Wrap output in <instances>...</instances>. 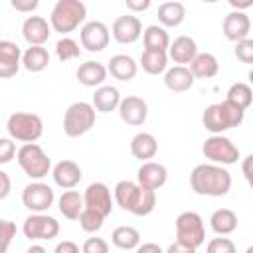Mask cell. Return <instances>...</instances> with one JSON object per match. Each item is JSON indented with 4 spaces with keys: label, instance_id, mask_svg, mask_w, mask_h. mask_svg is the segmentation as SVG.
<instances>
[{
    "label": "cell",
    "instance_id": "1",
    "mask_svg": "<svg viewBox=\"0 0 253 253\" xmlns=\"http://www.w3.org/2000/svg\"><path fill=\"white\" fill-rule=\"evenodd\" d=\"M190 188L198 196L219 198L231 190V174L225 166L204 162L198 164L190 174Z\"/></svg>",
    "mask_w": 253,
    "mask_h": 253
},
{
    "label": "cell",
    "instance_id": "2",
    "mask_svg": "<svg viewBox=\"0 0 253 253\" xmlns=\"http://www.w3.org/2000/svg\"><path fill=\"white\" fill-rule=\"evenodd\" d=\"M113 198L121 210L132 215H138V217L152 213L156 208V192L142 188L138 182H132V180L117 182L113 190Z\"/></svg>",
    "mask_w": 253,
    "mask_h": 253
},
{
    "label": "cell",
    "instance_id": "3",
    "mask_svg": "<svg viewBox=\"0 0 253 253\" xmlns=\"http://www.w3.org/2000/svg\"><path fill=\"white\" fill-rule=\"evenodd\" d=\"M243 119H245V111L239 109L237 105L229 103L227 99L221 103L208 105L202 115L204 128L211 134H223L225 130L239 126L243 123Z\"/></svg>",
    "mask_w": 253,
    "mask_h": 253
},
{
    "label": "cell",
    "instance_id": "4",
    "mask_svg": "<svg viewBox=\"0 0 253 253\" xmlns=\"http://www.w3.org/2000/svg\"><path fill=\"white\" fill-rule=\"evenodd\" d=\"M87 6L81 0H57L49 14L51 30L61 34L63 38L85 24Z\"/></svg>",
    "mask_w": 253,
    "mask_h": 253
},
{
    "label": "cell",
    "instance_id": "5",
    "mask_svg": "<svg viewBox=\"0 0 253 253\" xmlns=\"http://www.w3.org/2000/svg\"><path fill=\"white\" fill-rule=\"evenodd\" d=\"M6 130H8L10 138H14L18 142H24V144H30V142H36V140L42 138V134H43V121L36 113L16 111V113H12L8 117Z\"/></svg>",
    "mask_w": 253,
    "mask_h": 253
},
{
    "label": "cell",
    "instance_id": "6",
    "mask_svg": "<svg viewBox=\"0 0 253 253\" xmlns=\"http://www.w3.org/2000/svg\"><path fill=\"white\" fill-rule=\"evenodd\" d=\"M95 113L97 111H95L93 103H87V101L71 103L63 115V132L69 138H77V136L87 134L95 126V119H97Z\"/></svg>",
    "mask_w": 253,
    "mask_h": 253
},
{
    "label": "cell",
    "instance_id": "7",
    "mask_svg": "<svg viewBox=\"0 0 253 253\" xmlns=\"http://www.w3.org/2000/svg\"><path fill=\"white\" fill-rule=\"evenodd\" d=\"M16 160H18L22 172H24L28 178H32L34 182L45 178V176L53 170V168H51V160H49V156L45 154V150H43L38 142L22 144V146L18 148Z\"/></svg>",
    "mask_w": 253,
    "mask_h": 253
},
{
    "label": "cell",
    "instance_id": "8",
    "mask_svg": "<svg viewBox=\"0 0 253 253\" xmlns=\"http://www.w3.org/2000/svg\"><path fill=\"white\" fill-rule=\"evenodd\" d=\"M174 227H176V241H180L188 247H194V249L204 245L206 225H204V217L198 211L188 210V211L178 213V217L174 221Z\"/></svg>",
    "mask_w": 253,
    "mask_h": 253
},
{
    "label": "cell",
    "instance_id": "9",
    "mask_svg": "<svg viewBox=\"0 0 253 253\" xmlns=\"http://www.w3.org/2000/svg\"><path fill=\"white\" fill-rule=\"evenodd\" d=\"M202 152L211 164H219V166H229L239 160V148L223 134L208 136L202 144Z\"/></svg>",
    "mask_w": 253,
    "mask_h": 253
},
{
    "label": "cell",
    "instance_id": "10",
    "mask_svg": "<svg viewBox=\"0 0 253 253\" xmlns=\"http://www.w3.org/2000/svg\"><path fill=\"white\" fill-rule=\"evenodd\" d=\"M22 233L30 241H49L59 233V221L47 213H32L24 219Z\"/></svg>",
    "mask_w": 253,
    "mask_h": 253
},
{
    "label": "cell",
    "instance_id": "11",
    "mask_svg": "<svg viewBox=\"0 0 253 253\" xmlns=\"http://www.w3.org/2000/svg\"><path fill=\"white\" fill-rule=\"evenodd\" d=\"M53 200H55V194H53L51 186H47L42 180L30 182L22 190V204L32 213H45L53 206Z\"/></svg>",
    "mask_w": 253,
    "mask_h": 253
},
{
    "label": "cell",
    "instance_id": "12",
    "mask_svg": "<svg viewBox=\"0 0 253 253\" xmlns=\"http://www.w3.org/2000/svg\"><path fill=\"white\" fill-rule=\"evenodd\" d=\"M79 40H81V47H85L87 51L95 53V51H103L109 45L111 40V30L107 28L105 22L101 20H89L81 26L79 30Z\"/></svg>",
    "mask_w": 253,
    "mask_h": 253
},
{
    "label": "cell",
    "instance_id": "13",
    "mask_svg": "<svg viewBox=\"0 0 253 253\" xmlns=\"http://www.w3.org/2000/svg\"><path fill=\"white\" fill-rule=\"evenodd\" d=\"M83 202H85V208L87 210H93L101 215H111L113 211V204H115V198L111 196V190L107 184L103 182H93L85 188L83 192Z\"/></svg>",
    "mask_w": 253,
    "mask_h": 253
},
{
    "label": "cell",
    "instance_id": "14",
    "mask_svg": "<svg viewBox=\"0 0 253 253\" xmlns=\"http://www.w3.org/2000/svg\"><path fill=\"white\" fill-rule=\"evenodd\" d=\"M142 22L138 20V16L134 14H125V16H119L113 26H111V36L117 43H134L140 36H142Z\"/></svg>",
    "mask_w": 253,
    "mask_h": 253
},
{
    "label": "cell",
    "instance_id": "15",
    "mask_svg": "<svg viewBox=\"0 0 253 253\" xmlns=\"http://www.w3.org/2000/svg\"><path fill=\"white\" fill-rule=\"evenodd\" d=\"M119 117L130 126H140L148 119V105L138 95H126L119 105Z\"/></svg>",
    "mask_w": 253,
    "mask_h": 253
},
{
    "label": "cell",
    "instance_id": "16",
    "mask_svg": "<svg viewBox=\"0 0 253 253\" xmlns=\"http://www.w3.org/2000/svg\"><path fill=\"white\" fill-rule=\"evenodd\" d=\"M166 180H168V170L160 162L148 160V162H142L140 168L136 170V182L142 188H148L152 192L160 190L166 184Z\"/></svg>",
    "mask_w": 253,
    "mask_h": 253
},
{
    "label": "cell",
    "instance_id": "17",
    "mask_svg": "<svg viewBox=\"0 0 253 253\" xmlns=\"http://www.w3.org/2000/svg\"><path fill=\"white\" fill-rule=\"evenodd\" d=\"M221 30H223L225 40L237 43V42L249 38V32H251V20H249V16H247L245 12H235V10H231V12L223 18Z\"/></svg>",
    "mask_w": 253,
    "mask_h": 253
},
{
    "label": "cell",
    "instance_id": "18",
    "mask_svg": "<svg viewBox=\"0 0 253 253\" xmlns=\"http://www.w3.org/2000/svg\"><path fill=\"white\" fill-rule=\"evenodd\" d=\"M22 55L24 51L10 40L0 42V77L10 79L14 77L22 67Z\"/></svg>",
    "mask_w": 253,
    "mask_h": 253
},
{
    "label": "cell",
    "instance_id": "19",
    "mask_svg": "<svg viewBox=\"0 0 253 253\" xmlns=\"http://www.w3.org/2000/svg\"><path fill=\"white\" fill-rule=\"evenodd\" d=\"M22 36L30 45H43L51 36V24L43 16H28L22 24Z\"/></svg>",
    "mask_w": 253,
    "mask_h": 253
},
{
    "label": "cell",
    "instance_id": "20",
    "mask_svg": "<svg viewBox=\"0 0 253 253\" xmlns=\"http://www.w3.org/2000/svg\"><path fill=\"white\" fill-rule=\"evenodd\" d=\"M51 176H53L55 186H59V188H63V190H73V188L81 182L83 172H81V168H79L77 162L65 158V160H59V162L53 166Z\"/></svg>",
    "mask_w": 253,
    "mask_h": 253
},
{
    "label": "cell",
    "instance_id": "21",
    "mask_svg": "<svg viewBox=\"0 0 253 253\" xmlns=\"http://www.w3.org/2000/svg\"><path fill=\"white\" fill-rule=\"evenodd\" d=\"M198 53H200V51H198V43H196V40L190 38V36H178V38L170 43V47H168V57H170L176 65H188V67H190V63L196 59Z\"/></svg>",
    "mask_w": 253,
    "mask_h": 253
},
{
    "label": "cell",
    "instance_id": "22",
    "mask_svg": "<svg viewBox=\"0 0 253 253\" xmlns=\"http://www.w3.org/2000/svg\"><path fill=\"white\" fill-rule=\"evenodd\" d=\"M107 75H109L107 65L101 63V61H93V59L83 61L77 67V71H75V77H77V81L81 85H85V87H97V89L103 87Z\"/></svg>",
    "mask_w": 253,
    "mask_h": 253
},
{
    "label": "cell",
    "instance_id": "23",
    "mask_svg": "<svg viewBox=\"0 0 253 253\" xmlns=\"http://www.w3.org/2000/svg\"><path fill=\"white\" fill-rule=\"evenodd\" d=\"M107 69H109V75L117 81H132L138 73V63L126 53H117L109 59Z\"/></svg>",
    "mask_w": 253,
    "mask_h": 253
},
{
    "label": "cell",
    "instance_id": "24",
    "mask_svg": "<svg viewBox=\"0 0 253 253\" xmlns=\"http://www.w3.org/2000/svg\"><path fill=\"white\" fill-rule=\"evenodd\" d=\"M194 81L196 77L188 65H174V67H168V71L164 73V85L174 93L190 91L194 87Z\"/></svg>",
    "mask_w": 253,
    "mask_h": 253
},
{
    "label": "cell",
    "instance_id": "25",
    "mask_svg": "<svg viewBox=\"0 0 253 253\" xmlns=\"http://www.w3.org/2000/svg\"><path fill=\"white\" fill-rule=\"evenodd\" d=\"M156 152H158V140L154 134L142 130L130 138V154L140 162H148L150 158L156 156Z\"/></svg>",
    "mask_w": 253,
    "mask_h": 253
},
{
    "label": "cell",
    "instance_id": "26",
    "mask_svg": "<svg viewBox=\"0 0 253 253\" xmlns=\"http://www.w3.org/2000/svg\"><path fill=\"white\" fill-rule=\"evenodd\" d=\"M121 101H123V97H121L119 89H117V87H113V85H103V87L95 89L93 99H91V103H93L95 111H99V113L119 111Z\"/></svg>",
    "mask_w": 253,
    "mask_h": 253
},
{
    "label": "cell",
    "instance_id": "27",
    "mask_svg": "<svg viewBox=\"0 0 253 253\" xmlns=\"http://www.w3.org/2000/svg\"><path fill=\"white\" fill-rule=\"evenodd\" d=\"M186 6L178 0H170V2H162L158 6V22L162 28H178L184 20H186Z\"/></svg>",
    "mask_w": 253,
    "mask_h": 253
},
{
    "label": "cell",
    "instance_id": "28",
    "mask_svg": "<svg viewBox=\"0 0 253 253\" xmlns=\"http://www.w3.org/2000/svg\"><path fill=\"white\" fill-rule=\"evenodd\" d=\"M168 51H156V49H144L140 53L138 65L148 75H160L168 71Z\"/></svg>",
    "mask_w": 253,
    "mask_h": 253
},
{
    "label": "cell",
    "instance_id": "29",
    "mask_svg": "<svg viewBox=\"0 0 253 253\" xmlns=\"http://www.w3.org/2000/svg\"><path fill=\"white\" fill-rule=\"evenodd\" d=\"M190 71L194 73L196 79H211L219 71V61L213 53L210 51H200L196 59L190 63Z\"/></svg>",
    "mask_w": 253,
    "mask_h": 253
},
{
    "label": "cell",
    "instance_id": "30",
    "mask_svg": "<svg viewBox=\"0 0 253 253\" xmlns=\"http://www.w3.org/2000/svg\"><path fill=\"white\" fill-rule=\"evenodd\" d=\"M57 208H59V213L63 217L79 219V215L85 210V202H83V196L77 190H65L57 200Z\"/></svg>",
    "mask_w": 253,
    "mask_h": 253
},
{
    "label": "cell",
    "instance_id": "31",
    "mask_svg": "<svg viewBox=\"0 0 253 253\" xmlns=\"http://www.w3.org/2000/svg\"><path fill=\"white\" fill-rule=\"evenodd\" d=\"M142 43H144V49L168 51L172 42H170V36L166 32V28H162L160 24H150L142 32Z\"/></svg>",
    "mask_w": 253,
    "mask_h": 253
},
{
    "label": "cell",
    "instance_id": "32",
    "mask_svg": "<svg viewBox=\"0 0 253 253\" xmlns=\"http://www.w3.org/2000/svg\"><path fill=\"white\" fill-rule=\"evenodd\" d=\"M210 227L217 235H229L237 229V213L229 208H217L210 215Z\"/></svg>",
    "mask_w": 253,
    "mask_h": 253
},
{
    "label": "cell",
    "instance_id": "33",
    "mask_svg": "<svg viewBox=\"0 0 253 253\" xmlns=\"http://www.w3.org/2000/svg\"><path fill=\"white\" fill-rule=\"evenodd\" d=\"M49 65V51L43 45H30L22 55V67L30 73H40Z\"/></svg>",
    "mask_w": 253,
    "mask_h": 253
},
{
    "label": "cell",
    "instance_id": "34",
    "mask_svg": "<svg viewBox=\"0 0 253 253\" xmlns=\"http://www.w3.org/2000/svg\"><path fill=\"white\" fill-rule=\"evenodd\" d=\"M111 241L115 247H119L123 251H130L140 245V231L132 225H119L113 229Z\"/></svg>",
    "mask_w": 253,
    "mask_h": 253
},
{
    "label": "cell",
    "instance_id": "35",
    "mask_svg": "<svg viewBox=\"0 0 253 253\" xmlns=\"http://www.w3.org/2000/svg\"><path fill=\"white\" fill-rule=\"evenodd\" d=\"M229 103L237 105L239 109L247 111L253 103V87L249 83H243V81H237L233 83L229 89H227V97H225Z\"/></svg>",
    "mask_w": 253,
    "mask_h": 253
},
{
    "label": "cell",
    "instance_id": "36",
    "mask_svg": "<svg viewBox=\"0 0 253 253\" xmlns=\"http://www.w3.org/2000/svg\"><path fill=\"white\" fill-rule=\"evenodd\" d=\"M55 55L59 61H71L75 57L81 55V47H79V42H75L73 38L65 36V38H59L55 42Z\"/></svg>",
    "mask_w": 253,
    "mask_h": 253
},
{
    "label": "cell",
    "instance_id": "37",
    "mask_svg": "<svg viewBox=\"0 0 253 253\" xmlns=\"http://www.w3.org/2000/svg\"><path fill=\"white\" fill-rule=\"evenodd\" d=\"M77 221H79V225H81V229L85 233H97L103 227V223H105V215H101V213L85 208Z\"/></svg>",
    "mask_w": 253,
    "mask_h": 253
},
{
    "label": "cell",
    "instance_id": "38",
    "mask_svg": "<svg viewBox=\"0 0 253 253\" xmlns=\"http://www.w3.org/2000/svg\"><path fill=\"white\" fill-rule=\"evenodd\" d=\"M206 253H237V247L229 237L219 235V237H213L208 241Z\"/></svg>",
    "mask_w": 253,
    "mask_h": 253
},
{
    "label": "cell",
    "instance_id": "39",
    "mask_svg": "<svg viewBox=\"0 0 253 253\" xmlns=\"http://www.w3.org/2000/svg\"><path fill=\"white\" fill-rule=\"evenodd\" d=\"M233 53H235V57L241 63L253 65V40L251 38H245V40L237 42L235 47H233Z\"/></svg>",
    "mask_w": 253,
    "mask_h": 253
},
{
    "label": "cell",
    "instance_id": "40",
    "mask_svg": "<svg viewBox=\"0 0 253 253\" xmlns=\"http://www.w3.org/2000/svg\"><path fill=\"white\" fill-rule=\"evenodd\" d=\"M0 237H2V253H8V247L16 237V223L10 219H0Z\"/></svg>",
    "mask_w": 253,
    "mask_h": 253
},
{
    "label": "cell",
    "instance_id": "41",
    "mask_svg": "<svg viewBox=\"0 0 253 253\" xmlns=\"http://www.w3.org/2000/svg\"><path fill=\"white\" fill-rule=\"evenodd\" d=\"M81 253H109V243L103 237H87L81 245Z\"/></svg>",
    "mask_w": 253,
    "mask_h": 253
},
{
    "label": "cell",
    "instance_id": "42",
    "mask_svg": "<svg viewBox=\"0 0 253 253\" xmlns=\"http://www.w3.org/2000/svg\"><path fill=\"white\" fill-rule=\"evenodd\" d=\"M16 144H14V138L10 136H2L0 138V164H8L12 162V158L16 156Z\"/></svg>",
    "mask_w": 253,
    "mask_h": 253
},
{
    "label": "cell",
    "instance_id": "43",
    "mask_svg": "<svg viewBox=\"0 0 253 253\" xmlns=\"http://www.w3.org/2000/svg\"><path fill=\"white\" fill-rule=\"evenodd\" d=\"M10 6H12L16 12L32 14V12L40 6V2H38V0H12V2H10Z\"/></svg>",
    "mask_w": 253,
    "mask_h": 253
},
{
    "label": "cell",
    "instance_id": "44",
    "mask_svg": "<svg viewBox=\"0 0 253 253\" xmlns=\"http://www.w3.org/2000/svg\"><path fill=\"white\" fill-rule=\"evenodd\" d=\"M53 253H81V249H79V245H77L75 241L63 239V241H59V243L55 245Z\"/></svg>",
    "mask_w": 253,
    "mask_h": 253
},
{
    "label": "cell",
    "instance_id": "45",
    "mask_svg": "<svg viewBox=\"0 0 253 253\" xmlns=\"http://www.w3.org/2000/svg\"><path fill=\"white\" fill-rule=\"evenodd\" d=\"M241 172H243V176H245V180L249 182L251 192H253V154H249V156L243 158V162H241Z\"/></svg>",
    "mask_w": 253,
    "mask_h": 253
},
{
    "label": "cell",
    "instance_id": "46",
    "mask_svg": "<svg viewBox=\"0 0 253 253\" xmlns=\"http://www.w3.org/2000/svg\"><path fill=\"white\" fill-rule=\"evenodd\" d=\"M150 8V0H126V10L130 12H144Z\"/></svg>",
    "mask_w": 253,
    "mask_h": 253
},
{
    "label": "cell",
    "instance_id": "47",
    "mask_svg": "<svg viewBox=\"0 0 253 253\" xmlns=\"http://www.w3.org/2000/svg\"><path fill=\"white\" fill-rule=\"evenodd\" d=\"M0 184H2V188H0V200H6L8 194H10L12 184H10V176H8V172H4V170H0Z\"/></svg>",
    "mask_w": 253,
    "mask_h": 253
},
{
    "label": "cell",
    "instance_id": "48",
    "mask_svg": "<svg viewBox=\"0 0 253 253\" xmlns=\"http://www.w3.org/2000/svg\"><path fill=\"white\" fill-rule=\"evenodd\" d=\"M136 253H166V251H162V247L158 243L148 241V243H140L136 247Z\"/></svg>",
    "mask_w": 253,
    "mask_h": 253
},
{
    "label": "cell",
    "instance_id": "49",
    "mask_svg": "<svg viewBox=\"0 0 253 253\" xmlns=\"http://www.w3.org/2000/svg\"><path fill=\"white\" fill-rule=\"evenodd\" d=\"M166 253H196V249H194V247H188V245H184V243H180V241H174V243L166 249Z\"/></svg>",
    "mask_w": 253,
    "mask_h": 253
},
{
    "label": "cell",
    "instance_id": "50",
    "mask_svg": "<svg viewBox=\"0 0 253 253\" xmlns=\"http://www.w3.org/2000/svg\"><path fill=\"white\" fill-rule=\"evenodd\" d=\"M229 6L235 12H243V10H247V8L253 6V0H229Z\"/></svg>",
    "mask_w": 253,
    "mask_h": 253
},
{
    "label": "cell",
    "instance_id": "51",
    "mask_svg": "<svg viewBox=\"0 0 253 253\" xmlns=\"http://www.w3.org/2000/svg\"><path fill=\"white\" fill-rule=\"evenodd\" d=\"M26 253H45V249H43L42 245L36 243V245H30V247L26 249Z\"/></svg>",
    "mask_w": 253,
    "mask_h": 253
},
{
    "label": "cell",
    "instance_id": "52",
    "mask_svg": "<svg viewBox=\"0 0 253 253\" xmlns=\"http://www.w3.org/2000/svg\"><path fill=\"white\" fill-rule=\"evenodd\" d=\"M247 77H249V85L253 87V67H251V71H249V75H247Z\"/></svg>",
    "mask_w": 253,
    "mask_h": 253
},
{
    "label": "cell",
    "instance_id": "53",
    "mask_svg": "<svg viewBox=\"0 0 253 253\" xmlns=\"http://www.w3.org/2000/svg\"><path fill=\"white\" fill-rule=\"evenodd\" d=\"M245 253H253V245H249V247L245 249Z\"/></svg>",
    "mask_w": 253,
    "mask_h": 253
}]
</instances>
